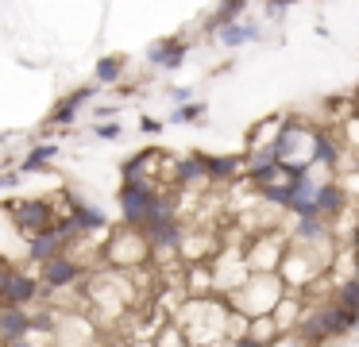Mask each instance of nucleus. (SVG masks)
<instances>
[{
    "label": "nucleus",
    "instance_id": "obj_1",
    "mask_svg": "<svg viewBox=\"0 0 359 347\" xmlns=\"http://www.w3.org/2000/svg\"><path fill=\"white\" fill-rule=\"evenodd\" d=\"M116 197H120V212H124L128 228L151 231L163 220H174V197L158 193L151 182H124Z\"/></svg>",
    "mask_w": 359,
    "mask_h": 347
},
{
    "label": "nucleus",
    "instance_id": "obj_2",
    "mask_svg": "<svg viewBox=\"0 0 359 347\" xmlns=\"http://www.w3.org/2000/svg\"><path fill=\"white\" fill-rule=\"evenodd\" d=\"M286 290H282V278L278 274H251L240 290L228 293L232 308H240L248 320H259V316H271L274 308L282 305Z\"/></svg>",
    "mask_w": 359,
    "mask_h": 347
},
{
    "label": "nucleus",
    "instance_id": "obj_3",
    "mask_svg": "<svg viewBox=\"0 0 359 347\" xmlns=\"http://www.w3.org/2000/svg\"><path fill=\"white\" fill-rule=\"evenodd\" d=\"M297 332H302V336L309 339V343L340 339V336H348V332H355V313H351V308H344L340 301H328V305L313 308L309 316H302Z\"/></svg>",
    "mask_w": 359,
    "mask_h": 347
},
{
    "label": "nucleus",
    "instance_id": "obj_4",
    "mask_svg": "<svg viewBox=\"0 0 359 347\" xmlns=\"http://www.w3.org/2000/svg\"><path fill=\"white\" fill-rule=\"evenodd\" d=\"M151 251H155V243H151L147 231L140 228H116L104 236V247H101V259L109 262V266H140L143 259H151Z\"/></svg>",
    "mask_w": 359,
    "mask_h": 347
},
{
    "label": "nucleus",
    "instance_id": "obj_5",
    "mask_svg": "<svg viewBox=\"0 0 359 347\" xmlns=\"http://www.w3.org/2000/svg\"><path fill=\"white\" fill-rule=\"evenodd\" d=\"M4 212L12 216V224H16V228L24 231L27 239L43 236V231H55L58 224H62V216L55 212V200H47V197L8 200V205H4Z\"/></svg>",
    "mask_w": 359,
    "mask_h": 347
},
{
    "label": "nucleus",
    "instance_id": "obj_6",
    "mask_svg": "<svg viewBox=\"0 0 359 347\" xmlns=\"http://www.w3.org/2000/svg\"><path fill=\"white\" fill-rule=\"evenodd\" d=\"M74 243H78V239L66 231V224H58L55 231H43V236L27 239V259H32L35 266H43V262H50V259H58V254H66Z\"/></svg>",
    "mask_w": 359,
    "mask_h": 347
},
{
    "label": "nucleus",
    "instance_id": "obj_7",
    "mask_svg": "<svg viewBox=\"0 0 359 347\" xmlns=\"http://www.w3.org/2000/svg\"><path fill=\"white\" fill-rule=\"evenodd\" d=\"M81 274H86V270H81V262L74 259L70 251L58 254V259H50V262H43V266H39V282L47 285V290H70V285L78 282Z\"/></svg>",
    "mask_w": 359,
    "mask_h": 347
},
{
    "label": "nucleus",
    "instance_id": "obj_8",
    "mask_svg": "<svg viewBox=\"0 0 359 347\" xmlns=\"http://www.w3.org/2000/svg\"><path fill=\"white\" fill-rule=\"evenodd\" d=\"M35 332V316L20 305H0V343L12 339H27Z\"/></svg>",
    "mask_w": 359,
    "mask_h": 347
},
{
    "label": "nucleus",
    "instance_id": "obj_9",
    "mask_svg": "<svg viewBox=\"0 0 359 347\" xmlns=\"http://www.w3.org/2000/svg\"><path fill=\"white\" fill-rule=\"evenodd\" d=\"M35 297H43V282H39V278L24 274V270H12V274H8V290H4V305L27 308Z\"/></svg>",
    "mask_w": 359,
    "mask_h": 347
},
{
    "label": "nucleus",
    "instance_id": "obj_10",
    "mask_svg": "<svg viewBox=\"0 0 359 347\" xmlns=\"http://www.w3.org/2000/svg\"><path fill=\"white\" fill-rule=\"evenodd\" d=\"M186 50L189 46L182 43V39H158V43L147 50V62L155 69H178L182 62H186Z\"/></svg>",
    "mask_w": 359,
    "mask_h": 347
},
{
    "label": "nucleus",
    "instance_id": "obj_11",
    "mask_svg": "<svg viewBox=\"0 0 359 347\" xmlns=\"http://www.w3.org/2000/svg\"><path fill=\"white\" fill-rule=\"evenodd\" d=\"M93 97H97V85H81V89H74L70 97L58 100V108L50 112V123H58V128H62V123H74V120H78V112H81V104L93 100Z\"/></svg>",
    "mask_w": 359,
    "mask_h": 347
},
{
    "label": "nucleus",
    "instance_id": "obj_12",
    "mask_svg": "<svg viewBox=\"0 0 359 347\" xmlns=\"http://www.w3.org/2000/svg\"><path fill=\"white\" fill-rule=\"evenodd\" d=\"M147 236H151V243H155L158 251H174V254H182V251H186V239H189V231L182 228L178 220H163L158 228H151Z\"/></svg>",
    "mask_w": 359,
    "mask_h": 347
},
{
    "label": "nucleus",
    "instance_id": "obj_13",
    "mask_svg": "<svg viewBox=\"0 0 359 347\" xmlns=\"http://www.w3.org/2000/svg\"><path fill=\"white\" fill-rule=\"evenodd\" d=\"M344 208H348V193H344L340 182H320L317 189V216L320 220H332V216H340Z\"/></svg>",
    "mask_w": 359,
    "mask_h": 347
},
{
    "label": "nucleus",
    "instance_id": "obj_14",
    "mask_svg": "<svg viewBox=\"0 0 359 347\" xmlns=\"http://www.w3.org/2000/svg\"><path fill=\"white\" fill-rule=\"evenodd\" d=\"M209 182H232L240 170H248V154H205Z\"/></svg>",
    "mask_w": 359,
    "mask_h": 347
},
{
    "label": "nucleus",
    "instance_id": "obj_15",
    "mask_svg": "<svg viewBox=\"0 0 359 347\" xmlns=\"http://www.w3.org/2000/svg\"><path fill=\"white\" fill-rule=\"evenodd\" d=\"M336 162H340V147H336V139L328 135L325 128L313 131V166H328L332 170Z\"/></svg>",
    "mask_w": 359,
    "mask_h": 347
},
{
    "label": "nucleus",
    "instance_id": "obj_16",
    "mask_svg": "<svg viewBox=\"0 0 359 347\" xmlns=\"http://www.w3.org/2000/svg\"><path fill=\"white\" fill-rule=\"evenodd\" d=\"M251 39H259V23H251V20L224 23V27L217 31V43H224V46H243V43H251Z\"/></svg>",
    "mask_w": 359,
    "mask_h": 347
},
{
    "label": "nucleus",
    "instance_id": "obj_17",
    "mask_svg": "<svg viewBox=\"0 0 359 347\" xmlns=\"http://www.w3.org/2000/svg\"><path fill=\"white\" fill-rule=\"evenodd\" d=\"M55 154H58V147H55V143H39L24 162H20V174H39V170H47Z\"/></svg>",
    "mask_w": 359,
    "mask_h": 347
},
{
    "label": "nucleus",
    "instance_id": "obj_18",
    "mask_svg": "<svg viewBox=\"0 0 359 347\" xmlns=\"http://www.w3.org/2000/svg\"><path fill=\"white\" fill-rule=\"evenodd\" d=\"M124 62H128L124 54H109V58L97 62L93 77H97L101 85H116V81H120V74H124Z\"/></svg>",
    "mask_w": 359,
    "mask_h": 347
},
{
    "label": "nucleus",
    "instance_id": "obj_19",
    "mask_svg": "<svg viewBox=\"0 0 359 347\" xmlns=\"http://www.w3.org/2000/svg\"><path fill=\"white\" fill-rule=\"evenodd\" d=\"M251 0H220V8H217V15H212V31H220L224 23H236L243 15V8H248Z\"/></svg>",
    "mask_w": 359,
    "mask_h": 347
},
{
    "label": "nucleus",
    "instance_id": "obj_20",
    "mask_svg": "<svg viewBox=\"0 0 359 347\" xmlns=\"http://www.w3.org/2000/svg\"><path fill=\"white\" fill-rule=\"evenodd\" d=\"M205 112H209V108H205L201 100H186L182 108L170 112V123H197V120H205Z\"/></svg>",
    "mask_w": 359,
    "mask_h": 347
},
{
    "label": "nucleus",
    "instance_id": "obj_21",
    "mask_svg": "<svg viewBox=\"0 0 359 347\" xmlns=\"http://www.w3.org/2000/svg\"><path fill=\"white\" fill-rule=\"evenodd\" d=\"M332 301H340L344 308L359 313V278H348V282H340V285H336V297H332Z\"/></svg>",
    "mask_w": 359,
    "mask_h": 347
},
{
    "label": "nucleus",
    "instance_id": "obj_22",
    "mask_svg": "<svg viewBox=\"0 0 359 347\" xmlns=\"http://www.w3.org/2000/svg\"><path fill=\"white\" fill-rule=\"evenodd\" d=\"M97 135L101 139H120V123H97Z\"/></svg>",
    "mask_w": 359,
    "mask_h": 347
},
{
    "label": "nucleus",
    "instance_id": "obj_23",
    "mask_svg": "<svg viewBox=\"0 0 359 347\" xmlns=\"http://www.w3.org/2000/svg\"><path fill=\"white\" fill-rule=\"evenodd\" d=\"M286 4H294V0H266V12L271 15H282V8Z\"/></svg>",
    "mask_w": 359,
    "mask_h": 347
},
{
    "label": "nucleus",
    "instance_id": "obj_24",
    "mask_svg": "<svg viewBox=\"0 0 359 347\" xmlns=\"http://www.w3.org/2000/svg\"><path fill=\"white\" fill-rule=\"evenodd\" d=\"M143 131H151V135H155V131H163V123H158V120H143Z\"/></svg>",
    "mask_w": 359,
    "mask_h": 347
},
{
    "label": "nucleus",
    "instance_id": "obj_25",
    "mask_svg": "<svg viewBox=\"0 0 359 347\" xmlns=\"http://www.w3.org/2000/svg\"><path fill=\"white\" fill-rule=\"evenodd\" d=\"M170 97H174V100H189L194 93H189V89H170Z\"/></svg>",
    "mask_w": 359,
    "mask_h": 347
},
{
    "label": "nucleus",
    "instance_id": "obj_26",
    "mask_svg": "<svg viewBox=\"0 0 359 347\" xmlns=\"http://www.w3.org/2000/svg\"><path fill=\"white\" fill-rule=\"evenodd\" d=\"M0 347H32L27 339H12V343H0Z\"/></svg>",
    "mask_w": 359,
    "mask_h": 347
},
{
    "label": "nucleus",
    "instance_id": "obj_27",
    "mask_svg": "<svg viewBox=\"0 0 359 347\" xmlns=\"http://www.w3.org/2000/svg\"><path fill=\"white\" fill-rule=\"evenodd\" d=\"M355 116H359V89H355Z\"/></svg>",
    "mask_w": 359,
    "mask_h": 347
},
{
    "label": "nucleus",
    "instance_id": "obj_28",
    "mask_svg": "<svg viewBox=\"0 0 359 347\" xmlns=\"http://www.w3.org/2000/svg\"><path fill=\"white\" fill-rule=\"evenodd\" d=\"M355 332H359V313H355Z\"/></svg>",
    "mask_w": 359,
    "mask_h": 347
}]
</instances>
